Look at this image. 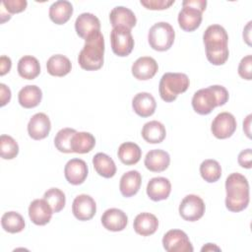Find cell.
Returning <instances> with one entry per match:
<instances>
[{
    "label": "cell",
    "instance_id": "obj_1",
    "mask_svg": "<svg viewBox=\"0 0 252 252\" xmlns=\"http://www.w3.org/2000/svg\"><path fill=\"white\" fill-rule=\"evenodd\" d=\"M225 207L228 211L238 213L249 204V183L247 178L238 172L229 174L225 180Z\"/></svg>",
    "mask_w": 252,
    "mask_h": 252
},
{
    "label": "cell",
    "instance_id": "obj_2",
    "mask_svg": "<svg viewBox=\"0 0 252 252\" xmlns=\"http://www.w3.org/2000/svg\"><path fill=\"white\" fill-rule=\"evenodd\" d=\"M227 90L219 85L210 86L197 91L192 97V107L201 115L210 114L217 106L224 105L228 100Z\"/></svg>",
    "mask_w": 252,
    "mask_h": 252
},
{
    "label": "cell",
    "instance_id": "obj_3",
    "mask_svg": "<svg viewBox=\"0 0 252 252\" xmlns=\"http://www.w3.org/2000/svg\"><path fill=\"white\" fill-rule=\"evenodd\" d=\"M104 38L100 32H97L85 39V45L80 51L78 62L82 69L95 71L103 65Z\"/></svg>",
    "mask_w": 252,
    "mask_h": 252
},
{
    "label": "cell",
    "instance_id": "obj_4",
    "mask_svg": "<svg viewBox=\"0 0 252 252\" xmlns=\"http://www.w3.org/2000/svg\"><path fill=\"white\" fill-rule=\"evenodd\" d=\"M190 81L184 73H165L162 75L158 85V93L162 100L172 102L189 88Z\"/></svg>",
    "mask_w": 252,
    "mask_h": 252
},
{
    "label": "cell",
    "instance_id": "obj_5",
    "mask_svg": "<svg viewBox=\"0 0 252 252\" xmlns=\"http://www.w3.org/2000/svg\"><path fill=\"white\" fill-rule=\"evenodd\" d=\"M175 38V32L172 26L166 22L155 24L149 31L148 41L150 46L157 51L168 50Z\"/></svg>",
    "mask_w": 252,
    "mask_h": 252
},
{
    "label": "cell",
    "instance_id": "obj_6",
    "mask_svg": "<svg viewBox=\"0 0 252 252\" xmlns=\"http://www.w3.org/2000/svg\"><path fill=\"white\" fill-rule=\"evenodd\" d=\"M110 43L113 53L119 57L128 56L134 48V38L131 31L123 28H112L110 32Z\"/></svg>",
    "mask_w": 252,
    "mask_h": 252
},
{
    "label": "cell",
    "instance_id": "obj_7",
    "mask_svg": "<svg viewBox=\"0 0 252 252\" xmlns=\"http://www.w3.org/2000/svg\"><path fill=\"white\" fill-rule=\"evenodd\" d=\"M205 210L206 207L203 199L194 194L185 196L179 205V215L187 221L200 220L204 216Z\"/></svg>",
    "mask_w": 252,
    "mask_h": 252
},
{
    "label": "cell",
    "instance_id": "obj_8",
    "mask_svg": "<svg viewBox=\"0 0 252 252\" xmlns=\"http://www.w3.org/2000/svg\"><path fill=\"white\" fill-rule=\"evenodd\" d=\"M162 246L167 252H193L188 235L181 229H170L162 237Z\"/></svg>",
    "mask_w": 252,
    "mask_h": 252
},
{
    "label": "cell",
    "instance_id": "obj_9",
    "mask_svg": "<svg viewBox=\"0 0 252 252\" xmlns=\"http://www.w3.org/2000/svg\"><path fill=\"white\" fill-rule=\"evenodd\" d=\"M237 127L235 117L229 112L219 113L212 122L211 131L213 135L220 140L232 136Z\"/></svg>",
    "mask_w": 252,
    "mask_h": 252
},
{
    "label": "cell",
    "instance_id": "obj_10",
    "mask_svg": "<svg viewBox=\"0 0 252 252\" xmlns=\"http://www.w3.org/2000/svg\"><path fill=\"white\" fill-rule=\"evenodd\" d=\"M96 212V204L94 200L87 194L78 195L72 204V213L79 220H90Z\"/></svg>",
    "mask_w": 252,
    "mask_h": 252
},
{
    "label": "cell",
    "instance_id": "obj_11",
    "mask_svg": "<svg viewBox=\"0 0 252 252\" xmlns=\"http://www.w3.org/2000/svg\"><path fill=\"white\" fill-rule=\"evenodd\" d=\"M203 41L206 50L226 47L228 42V35L223 27L215 24L209 26L206 29L203 34Z\"/></svg>",
    "mask_w": 252,
    "mask_h": 252
},
{
    "label": "cell",
    "instance_id": "obj_12",
    "mask_svg": "<svg viewBox=\"0 0 252 252\" xmlns=\"http://www.w3.org/2000/svg\"><path fill=\"white\" fill-rule=\"evenodd\" d=\"M88 165L81 158H72L68 160L64 167V175L66 180L72 185L82 184L88 176Z\"/></svg>",
    "mask_w": 252,
    "mask_h": 252
},
{
    "label": "cell",
    "instance_id": "obj_13",
    "mask_svg": "<svg viewBox=\"0 0 252 252\" xmlns=\"http://www.w3.org/2000/svg\"><path fill=\"white\" fill-rule=\"evenodd\" d=\"M53 211L44 199H35L29 206V217L36 225H45L52 218Z\"/></svg>",
    "mask_w": 252,
    "mask_h": 252
},
{
    "label": "cell",
    "instance_id": "obj_14",
    "mask_svg": "<svg viewBox=\"0 0 252 252\" xmlns=\"http://www.w3.org/2000/svg\"><path fill=\"white\" fill-rule=\"evenodd\" d=\"M51 123L49 117L42 112L35 113L32 116L28 124V133L33 140H42L50 132Z\"/></svg>",
    "mask_w": 252,
    "mask_h": 252
},
{
    "label": "cell",
    "instance_id": "obj_15",
    "mask_svg": "<svg viewBox=\"0 0 252 252\" xmlns=\"http://www.w3.org/2000/svg\"><path fill=\"white\" fill-rule=\"evenodd\" d=\"M158 65L157 61L150 56H143L138 58L132 65V75L140 81H147L152 79L158 72Z\"/></svg>",
    "mask_w": 252,
    "mask_h": 252
},
{
    "label": "cell",
    "instance_id": "obj_16",
    "mask_svg": "<svg viewBox=\"0 0 252 252\" xmlns=\"http://www.w3.org/2000/svg\"><path fill=\"white\" fill-rule=\"evenodd\" d=\"M75 30L80 37L86 39L90 35L100 32V22L94 14L83 13L75 21Z\"/></svg>",
    "mask_w": 252,
    "mask_h": 252
},
{
    "label": "cell",
    "instance_id": "obj_17",
    "mask_svg": "<svg viewBox=\"0 0 252 252\" xmlns=\"http://www.w3.org/2000/svg\"><path fill=\"white\" fill-rule=\"evenodd\" d=\"M202 11L191 7L183 6L181 11L178 13V24L179 27L185 32H194L197 30L202 23Z\"/></svg>",
    "mask_w": 252,
    "mask_h": 252
},
{
    "label": "cell",
    "instance_id": "obj_18",
    "mask_svg": "<svg viewBox=\"0 0 252 252\" xmlns=\"http://www.w3.org/2000/svg\"><path fill=\"white\" fill-rule=\"evenodd\" d=\"M101 223L107 230L121 231L128 223V217L122 210L111 208L102 214Z\"/></svg>",
    "mask_w": 252,
    "mask_h": 252
},
{
    "label": "cell",
    "instance_id": "obj_19",
    "mask_svg": "<svg viewBox=\"0 0 252 252\" xmlns=\"http://www.w3.org/2000/svg\"><path fill=\"white\" fill-rule=\"evenodd\" d=\"M171 192V183L165 177H154L147 185V195L155 202L165 200Z\"/></svg>",
    "mask_w": 252,
    "mask_h": 252
},
{
    "label": "cell",
    "instance_id": "obj_20",
    "mask_svg": "<svg viewBox=\"0 0 252 252\" xmlns=\"http://www.w3.org/2000/svg\"><path fill=\"white\" fill-rule=\"evenodd\" d=\"M145 166L147 169L153 172H161L164 171L170 163V157L167 152L155 149L147 153L144 160Z\"/></svg>",
    "mask_w": 252,
    "mask_h": 252
},
{
    "label": "cell",
    "instance_id": "obj_21",
    "mask_svg": "<svg viewBox=\"0 0 252 252\" xmlns=\"http://www.w3.org/2000/svg\"><path fill=\"white\" fill-rule=\"evenodd\" d=\"M109 21L112 28L123 27L130 31L137 23V19L133 11L123 6H117L111 10L109 14Z\"/></svg>",
    "mask_w": 252,
    "mask_h": 252
},
{
    "label": "cell",
    "instance_id": "obj_22",
    "mask_svg": "<svg viewBox=\"0 0 252 252\" xmlns=\"http://www.w3.org/2000/svg\"><path fill=\"white\" fill-rule=\"evenodd\" d=\"M132 107L136 114L141 117H149L156 111L157 102L155 97L146 92L137 94L132 99Z\"/></svg>",
    "mask_w": 252,
    "mask_h": 252
},
{
    "label": "cell",
    "instance_id": "obj_23",
    "mask_svg": "<svg viewBox=\"0 0 252 252\" xmlns=\"http://www.w3.org/2000/svg\"><path fill=\"white\" fill-rule=\"evenodd\" d=\"M133 227L136 233L142 236H149L157 231L158 220L151 213H141L135 218Z\"/></svg>",
    "mask_w": 252,
    "mask_h": 252
},
{
    "label": "cell",
    "instance_id": "obj_24",
    "mask_svg": "<svg viewBox=\"0 0 252 252\" xmlns=\"http://www.w3.org/2000/svg\"><path fill=\"white\" fill-rule=\"evenodd\" d=\"M142 184V176L137 170H129L125 172L119 182V189L121 194L128 198L136 195Z\"/></svg>",
    "mask_w": 252,
    "mask_h": 252
},
{
    "label": "cell",
    "instance_id": "obj_25",
    "mask_svg": "<svg viewBox=\"0 0 252 252\" xmlns=\"http://www.w3.org/2000/svg\"><path fill=\"white\" fill-rule=\"evenodd\" d=\"M73 11L74 9L71 2L59 0L49 7V18L54 24L63 25L70 20Z\"/></svg>",
    "mask_w": 252,
    "mask_h": 252
},
{
    "label": "cell",
    "instance_id": "obj_26",
    "mask_svg": "<svg viewBox=\"0 0 252 252\" xmlns=\"http://www.w3.org/2000/svg\"><path fill=\"white\" fill-rule=\"evenodd\" d=\"M42 98V92L35 85H28L21 89L18 94V100L24 108H33L37 106Z\"/></svg>",
    "mask_w": 252,
    "mask_h": 252
},
{
    "label": "cell",
    "instance_id": "obj_27",
    "mask_svg": "<svg viewBox=\"0 0 252 252\" xmlns=\"http://www.w3.org/2000/svg\"><path fill=\"white\" fill-rule=\"evenodd\" d=\"M143 139L150 144H159L161 143L165 136L166 131L164 125L157 120L147 122L142 128Z\"/></svg>",
    "mask_w": 252,
    "mask_h": 252
},
{
    "label": "cell",
    "instance_id": "obj_28",
    "mask_svg": "<svg viewBox=\"0 0 252 252\" xmlns=\"http://www.w3.org/2000/svg\"><path fill=\"white\" fill-rule=\"evenodd\" d=\"M46 69L51 76L64 77L70 73L72 64L68 57L62 54H55L47 60Z\"/></svg>",
    "mask_w": 252,
    "mask_h": 252
},
{
    "label": "cell",
    "instance_id": "obj_29",
    "mask_svg": "<svg viewBox=\"0 0 252 252\" xmlns=\"http://www.w3.org/2000/svg\"><path fill=\"white\" fill-rule=\"evenodd\" d=\"M17 70L22 78L26 80H33L40 73V65L35 57L25 55L19 60Z\"/></svg>",
    "mask_w": 252,
    "mask_h": 252
},
{
    "label": "cell",
    "instance_id": "obj_30",
    "mask_svg": "<svg viewBox=\"0 0 252 252\" xmlns=\"http://www.w3.org/2000/svg\"><path fill=\"white\" fill-rule=\"evenodd\" d=\"M93 164L96 173L104 178H111L116 173L113 159L104 153H97L93 158Z\"/></svg>",
    "mask_w": 252,
    "mask_h": 252
},
{
    "label": "cell",
    "instance_id": "obj_31",
    "mask_svg": "<svg viewBox=\"0 0 252 252\" xmlns=\"http://www.w3.org/2000/svg\"><path fill=\"white\" fill-rule=\"evenodd\" d=\"M117 155L122 163L126 165H133L141 159L142 150L133 142H125L119 146Z\"/></svg>",
    "mask_w": 252,
    "mask_h": 252
},
{
    "label": "cell",
    "instance_id": "obj_32",
    "mask_svg": "<svg viewBox=\"0 0 252 252\" xmlns=\"http://www.w3.org/2000/svg\"><path fill=\"white\" fill-rule=\"evenodd\" d=\"M95 145V139L89 132H76L71 140L72 152L76 154L90 153Z\"/></svg>",
    "mask_w": 252,
    "mask_h": 252
},
{
    "label": "cell",
    "instance_id": "obj_33",
    "mask_svg": "<svg viewBox=\"0 0 252 252\" xmlns=\"http://www.w3.org/2000/svg\"><path fill=\"white\" fill-rule=\"evenodd\" d=\"M2 228L10 233H18L24 230L26 222L22 215L11 211L5 213L1 218Z\"/></svg>",
    "mask_w": 252,
    "mask_h": 252
},
{
    "label": "cell",
    "instance_id": "obj_34",
    "mask_svg": "<svg viewBox=\"0 0 252 252\" xmlns=\"http://www.w3.org/2000/svg\"><path fill=\"white\" fill-rule=\"evenodd\" d=\"M200 174L205 181L214 183L220 178L221 167L216 159H205L200 165Z\"/></svg>",
    "mask_w": 252,
    "mask_h": 252
},
{
    "label": "cell",
    "instance_id": "obj_35",
    "mask_svg": "<svg viewBox=\"0 0 252 252\" xmlns=\"http://www.w3.org/2000/svg\"><path fill=\"white\" fill-rule=\"evenodd\" d=\"M76 132L77 131L73 128H63L59 130L54 138V145L56 149L65 154L73 153L71 148V140Z\"/></svg>",
    "mask_w": 252,
    "mask_h": 252
},
{
    "label": "cell",
    "instance_id": "obj_36",
    "mask_svg": "<svg viewBox=\"0 0 252 252\" xmlns=\"http://www.w3.org/2000/svg\"><path fill=\"white\" fill-rule=\"evenodd\" d=\"M43 199L50 205L53 213H59L63 210L66 204V197L62 190L59 188H50L44 195Z\"/></svg>",
    "mask_w": 252,
    "mask_h": 252
},
{
    "label": "cell",
    "instance_id": "obj_37",
    "mask_svg": "<svg viewBox=\"0 0 252 252\" xmlns=\"http://www.w3.org/2000/svg\"><path fill=\"white\" fill-rule=\"evenodd\" d=\"M19 154V146L14 138L9 135L0 137V155L4 159H13Z\"/></svg>",
    "mask_w": 252,
    "mask_h": 252
},
{
    "label": "cell",
    "instance_id": "obj_38",
    "mask_svg": "<svg viewBox=\"0 0 252 252\" xmlns=\"http://www.w3.org/2000/svg\"><path fill=\"white\" fill-rule=\"evenodd\" d=\"M206 56L208 61L213 65H223L229 56L228 47H221V48H215V49H207Z\"/></svg>",
    "mask_w": 252,
    "mask_h": 252
},
{
    "label": "cell",
    "instance_id": "obj_39",
    "mask_svg": "<svg viewBox=\"0 0 252 252\" xmlns=\"http://www.w3.org/2000/svg\"><path fill=\"white\" fill-rule=\"evenodd\" d=\"M239 76L247 81L252 80V56L247 55L243 57L238 65Z\"/></svg>",
    "mask_w": 252,
    "mask_h": 252
},
{
    "label": "cell",
    "instance_id": "obj_40",
    "mask_svg": "<svg viewBox=\"0 0 252 252\" xmlns=\"http://www.w3.org/2000/svg\"><path fill=\"white\" fill-rule=\"evenodd\" d=\"M174 0H141L140 3L148 10H164L174 4Z\"/></svg>",
    "mask_w": 252,
    "mask_h": 252
},
{
    "label": "cell",
    "instance_id": "obj_41",
    "mask_svg": "<svg viewBox=\"0 0 252 252\" xmlns=\"http://www.w3.org/2000/svg\"><path fill=\"white\" fill-rule=\"evenodd\" d=\"M28 2L26 0H4L2 6L10 14L21 13L26 10Z\"/></svg>",
    "mask_w": 252,
    "mask_h": 252
},
{
    "label": "cell",
    "instance_id": "obj_42",
    "mask_svg": "<svg viewBox=\"0 0 252 252\" xmlns=\"http://www.w3.org/2000/svg\"><path fill=\"white\" fill-rule=\"evenodd\" d=\"M237 161L241 167H244L247 169L251 168V166H252V151H251V149H246V150H243L242 152H240L238 155Z\"/></svg>",
    "mask_w": 252,
    "mask_h": 252
},
{
    "label": "cell",
    "instance_id": "obj_43",
    "mask_svg": "<svg viewBox=\"0 0 252 252\" xmlns=\"http://www.w3.org/2000/svg\"><path fill=\"white\" fill-rule=\"evenodd\" d=\"M0 106H4L11 99V90L5 84H0Z\"/></svg>",
    "mask_w": 252,
    "mask_h": 252
},
{
    "label": "cell",
    "instance_id": "obj_44",
    "mask_svg": "<svg viewBox=\"0 0 252 252\" xmlns=\"http://www.w3.org/2000/svg\"><path fill=\"white\" fill-rule=\"evenodd\" d=\"M11 67H12L11 59L6 55H2L0 57V76H4L7 73H9L11 70Z\"/></svg>",
    "mask_w": 252,
    "mask_h": 252
},
{
    "label": "cell",
    "instance_id": "obj_45",
    "mask_svg": "<svg viewBox=\"0 0 252 252\" xmlns=\"http://www.w3.org/2000/svg\"><path fill=\"white\" fill-rule=\"evenodd\" d=\"M182 6H191L204 12L207 6V1L206 0H184L182 2Z\"/></svg>",
    "mask_w": 252,
    "mask_h": 252
},
{
    "label": "cell",
    "instance_id": "obj_46",
    "mask_svg": "<svg viewBox=\"0 0 252 252\" xmlns=\"http://www.w3.org/2000/svg\"><path fill=\"white\" fill-rule=\"evenodd\" d=\"M251 117H252L251 114L247 115V117L245 118V120H244V122H243V130H244V132H245V134H246V136H247L248 138H251V131H250Z\"/></svg>",
    "mask_w": 252,
    "mask_h": 252
},
{
    "label": "cell",
    "instance_id": "obj_47",
    "mask_svg": "<svg viewBox=\"0 0 252 252\" xmlns=\"http://www.w3.org/2000/svg\"><path fill=\"white\" fill-rule=\"evenodd\" d=\"M250 31H251V22H249L247 24V26L243 30V38H244V40L246 41V43L248 45H251V42H250Z\"/></svg>",
    "mask_w": 252,
    "mask_h": 252
},
{
    "label": "cell",
    "instance_id": "obj_48",
    "mask_svg": "<svg viewBox=\"0 0 252 252\" xmlns=\"http://www.w3.org/2000/svg\"><path fill=\"white\" fill-rule=\"evenodd\" d=\"M214 250H216V251H220V248L218 247L216 244L207 243V244L204 245V246L202 247V249H201L202 252H204V251H214Z\"/></svg>",
    "mask_w": 252,
    "mask_h": 252
}]
</instances>
